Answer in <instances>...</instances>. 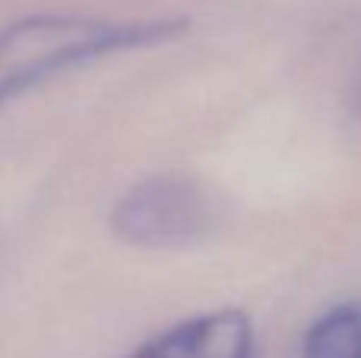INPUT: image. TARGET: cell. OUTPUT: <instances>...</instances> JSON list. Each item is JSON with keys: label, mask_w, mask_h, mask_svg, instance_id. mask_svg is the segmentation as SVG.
<instances>
[{"label": "cell", "mask_w": 361, "mask_h": 358, "mask_svg": "<svg viewBox=\"0 0 361 358\" xmlns=\"http://www.w3.org/2000/svg\"><path fill=\"white\" fill-rule=\"evenodd\" d=\"M184 32V19H102L35 13L0 29V108L76 67L156 48Z\"/></svg>", "instance_id": "cell-1"}, {"label": "cell", "mask_w": 361, "mask_h": 358, "mask_svg": "<svg viewBox=\"0 0 361 358\" xmlns=\"http://www.w3.org/2000/svg\"><path fill=\"white\" fill-rule=\"evenodd\" d=\"M209 226V203L193 184L178 178H149L118 200L111 228L140 247H175L193 241Z\"/></svg>", "instance_id": "cell-2"}, {"label": "cell", "mask_w": 361, "mask_h": 358, "mask_svg": "<svg viewBox=\"0 0 361 358\" xmlns=\"http://www.w3.org/2000/svg\"><path fill=\"white\" fill-rule=\"evenodd\" d=\"M254 321L238 308H219L187 317L146 340L127 358H254Z\"/></svg>", "instance_id": "cell-3"}, {"label": "cell", "mask_w": 361, "mask_h": 358, "mask_svg": "<svg viewBox=\"0 0 361 358\" xmlns=\"http://www.w3.org/2000/svg\"><path fill=\"white\" fill-rule=\"evenodd\" d=\"M301 358H361V308L336 304L307 327Z\"/></svg>", "instance_id": "cell-4"}]
</instances>
